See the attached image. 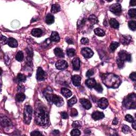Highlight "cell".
<instances>
[{
  "instance_id": "obj_1",
  "label": "cell",
  "mask_w": 136,
  "mask_h": 136,
  "mask_svg": "<svg viewBox=\"0 0 136 136\" xmlns=\"http://www.w3.org/2000/svg\"><path fill=\"white\" fill-rule=\"evenodd\" d=\"M101 78L103 83L109 88H117L121 83L119 77L113 74H103Z\"/></svg>"
},
{
  "instance_id": "obj_2",
  "label": "cell",
  "mask_w": 136,
  "mask_h": 136,
  "mask_svg": "<svg viewBox=\"0 0 136 136\" xmlns=\"http://www.w3.org/2000/svg\"><path fill=\"white\" fill-rule=\"evenodd\" d=\"M35 121L39 126L45 127L49 123L48 113L43 107H39L35 111Z\"/></svg>"
},
{
  "instance_id": "obj_3",
  "label": "cell",
  "mask_w": 136,
  "mask_h": 136,
  "mask_svg": "<svg viewBox=\"0 0 136 136\" xmlns=\"http://www.w3.org/2000/svg\"><path fill=\"white\" fill-rule=\"evenodd\" d=\"M136 95L134 93L129 95L123 101L124 107L129 109H135L136 106Z\"/></svg>"
},
{
  "instance_id": "obj_4",
  "label": "cell",
  "mask_w": 136,
  "mask_h": 136,
  "mask_svg": "<svg viewBox=\"0 0 136 136\" xmlns=\"http://www.w3.org/2000/svg\"><path fill=\"white\" fill-rule=\"evenodd\" d=\"M32 108L29 105L25 107L24 111V121L26 124H29L32 117Z\"/></svg>"
},
{
  "instance_id": "obj_5",
  "label": "cell",
  "mask_w": 136,
  "mask_h": 136,
  "mask_svg": "<svg viewBox=\"0 0 136 136\" xmlns=\"http://www.w3.org/2000/svg\"><path fill=\"white\" fill-rule=\"evenodd\" d=\"M117 59L122 60V61L124 62L126 61L128 62H131V60H132L131 55L125 51H120L119 54H118Z\"/></svg>"
},
{
  "instance_id": "obj_6",
  "label": "cell",
  "mask_w": 136,
  "mask_h": 136,
  "mask_svg": "<svg viewBox=\"0 0 136 136\" xmlns=\"http://www.w3.org/2000/svg\"><path fill=\"white\" fill-rule=\"evenodd\" d=\"M110 10L114 14L120 15L122 12L121 5L119 3L113 4L110 7Z\"/></svg>"
},
{
  "instance_id": "obj_7",
  "label": "cell",
  "mask_w": 136,
  "mask_h": 136,
  "mask_svg": "<svg viewBox=\"0 0 136 136\" xmlns=\"http://www.w3.org/2000/svg\"><path fill=\"white\" fill-rule=\"evenodd\" d=\"M52 103L57 107H61L63 106L64 103L63 98L61 96L54 94L53 97Z\"/></svg>"
},
{
  "instance_id": "obj_8",
  "label": "cell",
  "mask_w": 136,
  "mask_h": 136,
  "mask_svg": "<svg viewBox=\"0 0 136 136\" xmlns=\"http://www.w3.org/2000/svg\"><path fill=\"white\" fill-rule=\"evenodd\" d=\"M44 95L45 96L46 99L47 100L49 103H52V99L54 94L53 93V90H52V89L49 87L46 89L44 91Z\"/></svg>"
},
{
  "instance_id": "obj_9",
  "label": "cell",
  "mask_w": 136,
  "mask_h": 136,
  "mask_svg": "<svg viewBox=\"0 0 136 136\" xmlns=\"http://www.w3.org/2000/svg\"><path fill=\"white\" fill-rule=\"evenodd\" d=\"M81 54L83 55L84 57L86 59H89L93 56L94 52L90 48L88 47L83 48L81 51Z\"/></svg>"
},
{
  "instance_id": "obj_10",
  "label": "cell",
  "mask_w": 136,
  "mask_h": 136,
  "mask_svg": "<svg viewBox=\"0 0 136 136\" xmlns=\"http://www.w3.org/2000/svg\"><path fill=\"white\" fill-rule=\"evenodd\" d=\"M55 66L58 70H64L68 67V64L65 60H59L56 62L55 64Z\"/></svg>"
},
{
  "instance_id": "obj_11",
  "label": "cell",
  "mask_w": 136,
  "mask_h": 136,
  "mask_svg": "<svg viewBox=\"0 0 136 136\" xmlns=\"http://www.w3.org/2000/svg\"><path fill=\"white\" fill-rule=\"evenodd\" d=\"M97 105L100 108L104 110L108 106V99L105 98H101V99H99L97 102Z\"/></svg>"
},
{
  "instance_id": "obj_12",
  "label": "cell",
  "mask_w": 136,
  "mask_h": 136,
  "mask_svg": "<svg viewBox=\"0 0 136 136\" xmlns=\"http://www.w3.org/2000/svg\"><path fill=\"white\" fill-rule=\"evenodd\" d=\"M36 79L39 81H43L45 79V72L42 68H38L36 73Z\"/></svg>"
},
{
  "instance_id": "obj_13",
  "label": "cell",
  "mask_w": 136,
  "mask_h": 136,
  "mask_svg": "<svg viewBox=\"0 0 136 136\" xmlns=\"http://www.w3.org/2000/svg\"><path fill=\"white\" fill-rule=\"evenodd\" d=\"M72 82L73 85L77 87H78L81 84V78L79 75H74L71 78Z\"/></svg>"
},
{
  "instance_id": "obj_14",
  "label": "cell",
  "mask_w": 136,
  "mask_h": 136,
  "mask_svg": "<svg viewBox=\"0 0 136 136\" xmlns=\"http://www.w3.org/2000/svg\"><path fill=\"white\" fill-rule=\"evenodd\" d=\"M80 103L82 104V106H83L84 108L86 109V110H89V109H90L91 108V106H92V105H91L90 101H89V100L85 98L80 99Z\"/></svg>"
},
{
  "instance_id": "obj_15",
  "label": "cell",
  "mask_w": 136,
  "mask_h": 136,
  "mask_svg": "<svg viewBox=\"0 0 136 136\" xmlns=\"http://www.w3.org/2000/svg\"><path fill=\"white\" fill-rule=\"evenodd\" d=\"M73 69L74 70L78 71L79 70L80 67V61L78 57H75L72 61Z\"/></svg>"
},
{
  "instance_id": "obj_16",
  "label": "cell",
  "mask_w": 136,
  "mask_h": 136,
  "mask_svg": "<svg viewBox=\"0 0 136 136\" xmlns=\"http://www.w3.org/2000/svg\"><path fill=\"white\" fill-rule=\"evenodd\" d=\"M92 118L95 120H99L104 117V114L103 113L99 111H95L91 115Z\"/></svg>"
},
{
  "instance_id": "obj_17",
  "label": "cell",
  "mask_w": 136,
  "mask_h": 136,
  "mask_svg": "<svg viewBox=\"0 0 136 136\" xmlns=\"http://www.w3.org/2000/svg\"><path fill=\"white\" fill-rule=\"evenodd\" d=\"M85 84L88 88L92 89L93 88H94L96 84V82L95 80L94 79L90 78V79H88L86 80V81H85Z\"/></svg>"
},
{
  "instance_id": "obj_18",
  "label": "cell",
  "mask_w": 136,
  "mask_h": 136,
  "mask_svg": "<svg viewBox=\"0 0 136 136\" xmlns=\"http://www.w3.org/2000/svg\"><path fill=\"white\" fill-rule=\"evenodd\" d=\"M50 39L52 42H59L60 39V36L56 32H53L51 35Z\"/></svg>"
},
{
  "instance_id": "obj_19",
  "label": "cell",
  "mask_w": 136,
  "mask_h": 136,
  "mask_svg": "<svg viewBox=\"0 0 136 136\" xmlns=\"http://www.w3.org/2000/svg\"><path fill=\"white\" fill-rule=\"evenodd\" d=\"M8 45L9 46L11 47L12 48H15L17 47L18 46V42L15 39L13 38H9L8 39Z\"/></svg>"
},
{
  "instance_id": "obj_20",
  "label": "cell",
  "mask_w": 136,
  "mask_h": 136,
  "mask_svg": "<svg viewBox=\"0 0 136 136\" xmlns=\"http://www.w3.org/2000/svg\"><path fill=\"white\" fill-rule=\"evenodd\" d=\"M131 39H132V37H131L130 36L124 35L122 36L121 41L122 43L124 44V45H128V44H129L131 42Z\"/></svg>"
},
{
  "instance_id": "obj_21",
  "label": "cell",
  "mask_w": 136,
  "mask_h": 136,
  "mask_svg": "<svg viewBox=\"0 0 136 136\" xmlns=\"http://www.w3.org/2000/svg\"><path fill=\"white\" fill-rule=\"evenodd\" d=\"M54 54H55L56 56L60 57V58H63L64 57V54L61 48L57 47L54 50Z\"/></svg>"
},
{
  "instance_id": "obj_22",
  "label": "cell",
  "mask_w": 136,
  "mask_h": 136,
  "mask_svg": "<svg viewBox=\"0 0 136 136\" xmlns=\"http://www.w3.org/2000/svg\"><path fill=\"white\" fill-rule=\"evenodd\" d=\"M43 34L42 30L39 28H35L33 29L32 31V34L35 37H41Z\"/></svg>"
},
{
  "instance_id": "obj_23",
  "label": "cell",
  "mask_w": 136,
  "mask_h": 136,
  "mask_svg": "<svg viewBox=\"0 0 136 136\" xmlns=\"http://www.w3.org/2000/svg\"><path fill=\"white\" fill-rule=\"evenodd\" d=\"M61 93L64 97L66 98L70 97L71 95H72V92L68 89V88H62L61 89Z\"/></svg>"
},
{
  "instance_id": "obj_24",
  "label": "cell",
  "mask_w": 136,
  "mask_h": 136,
  "mask_svg": "<svg viewBox=\"0 0 136 136\" xmlns=\"http://www.w3.org/2000/svg\"><path fill=\"white\" fill-rule=\"evenodd\" d=\"M46 23L48 24H51L54 22V17L52 14H48L45 18Z\"/></svg>"
},
{
  "instance_id": "obj_25",
  "label": "cell",
  "mask_w": 136,
  "mask_h": 136,
  "mask_svg": "<svg viewBox=\"0 0 136 136\" xmlns=\"http://www.w3.org/2000/svg\"><path fill=\"white\" fill-rule=\"evenodd\" d=\"M110 26L112 27V28H114V29L119 28V26H120L119 22H118L117 20L114 18H112L110 19Z\"/></svg>"
},
{
  "instance_id": "obj_26",
  "label": "cell",
  "mask_w": 136,
  "mask_h": 136,
  "mask_svg": "<svg viewBox=\"0 0 136 136\" xmlns=\"http://www.w3.org/2000/svg\"><path fill=\"white\" fill-rule=\"evenodd\" d=\"M26 98V96L24 94L20 93H18L16 95V96H15V99L16 101L18 102H23L24 99Z\"/></svg>"
},
{
  "instance_id": "obj_27",
  "label": "cell",
  "mask_w": 136,
  "mask_h": 136,
  "mask_svg": "<svg viewBox=\"0 0 136 136\" xmlns=\"http://www.w3.org/2000/svg\"><path fill=\"white\" fill-rule=\"evenodd\" d=\"M61 10V6L58 4H53L51 8V12L53 13H56L59 12Z\"/></svg>"
},
{
  "instance_id": "obj_28",
  "label": "cell",
  "mask_w": 136,
  "mask_h": 136,
  "mask_svg": "<svg viewBox=\"0 0 136 136\" xmlns=\"http://www.w3.org/2000/svg\"><path fill=\"white\" fill-rule=\"evenodd\" d=\"M94 33L96 35L98 36L102 37V36H104L105 35L104 31L99 28H96L94 30Z\"/></svg>"
},
{
  "instance_id": "obj_29",
  "label": "cell",
  "mask_w": 136,
  "mask_h": 136,
  "mask_svg": "<svg viewBox=\"0 0 136 136\" xmlns=\"http://www.w3.org/2000/svg\"><path fill=\"white\" fill-rule=\"evenodd\" d=\"M24 58V55L22 51H19L17 53V54H16V56H15V59L17 60L18 61L21 62L23 60Z\"/></svg>"
},
{
  "instance_id": "obj_30",
  "label": "cell",
  "mask_w": 136,
  "mask_h": 136,
  "mask_svg": "<svg viewBox=\"0 0 136 136\" xmlns=\"http://www.w3.org/2000/svg\"><path fill=\"white\" fill-rule=\"evenodd\" d=\"M120 45V44L117 43V42H113L110 44V50L112 51V52H114L116 49H117L119 46Z\"/></svg>"
},
{
  "instance_id": "obj_31",
  "label": "cell",
  "mask_w": 136,
  "mask_h": 136,
  "mask_svg": "<svg viewBox=\"0 0 136 136\" xmlns=\"http://www.w3.org/2000/svg\"><path fill=\"white\" fill-rule=\"evenodd\" d=\"M26 80V77L23 74H21V73H19V74L18 75L17 77V81L18 82H24Z\"/></svg>"
},
{
  "instance_id": "obj_32",
  "label": "cell",
  "mask_w": 136,
  "mask_h": 136,
  "mask_svg": "<svg viewBox=\"0 0 136 136\" xmlns=\"http://www.w3.org/2000/svg\"><path fill=\"white\" fill-rule=\"evenodd\" d=\"M66 54L69 57H72L74 56L75 54V49L73 48H68L67 50H66Z\"/></svg>"
},
{
  "instance_id": "obj_33",
  "label": "cell",
  "mask_w": 136,
  "mask_h": 136,
  "mask_svg": "<svg viewBox=\"0 0 136 136\" xmlns=\"http://www.w3.org/2000/svg\"><path fill=\"white\" fill-rule=\"evenodd\" d=\"M77 102V98L75 96L73 97L72 98H71L70 99H69L68 102V105L69 107L72 106L73 105L75 104Z\"/></svg>"
},
{
  "instance_id": "obj_34",
  "label": "cell",
  "mask_w": 136,
  "mask_h": 136,
  "mask_svg": "<svg viewBox=\"0 0 136 136\" xmlns=\"http://www.w3.org/2000/svg\"><path fill=\"white\" fill-rule=\"evenodd\" d=\"M128 26L129 28L132 31H135L136 28V21H130L128 23Z\"/></svg>"
},
{
  "instance_id": "obj_35",
  "label": "cell",
  "mask_w": 136,
  "mask_h": 136,
  "mask_svg": "<svg viewBox=\"0 0 136 136\" xmlns=\"http://www.w3.org/2000/svg\"><path fill=\"white\" fill-rule=\"evenodd\" d=\"M128 14L131 18H134L136 17V9L135 8L133 9H131L130 10H129L128 12Z\"/></svg>"
},
{
  "instance_id": "obj_36",
  "label": "cell",
  "mask_w": 136,
  "mask_h": 136,
  "mask_svg": "<svg viewBox=\"0 0 136 136\" xmlns=\"http://www.w3.org/2000/svg\"><path fill=\"white\" fill-rule=\"evenodd\" d=\"M88 20H89L90 23H91L93 24H95L96 23H97L98 22V20L97 19V18L94 15H91L89 17Z\"/></svg>"
},
{
  "instance_id": "obj_37",
  "label": "cell",
  "mask_w": 136,
  "mask_h": 136,
  "mask_svg": "<svg viewBox=\"0 0 136 136\" xmlns=\"http://www.w3.org/2000/svg\"><path fill=\"white\" fill-rule=\"evenodd\" d=\"M94 89L97 91V92H98L99 93H102L103 90V87H102V86L101 85V84H96L95 86L94 87Z\"/></svg>"
},
{
  "instance_id": "obj_38",
  "label": "cell",
  "mask_w": 136,
  "mask_h": 136,
  "mask_svg": "<svg viewBox=\"0 0 136 136\" xmlns=\"http://www.w3.org/2000/svg\"><path fill=\"white\" fill-rule=\"evenodd\" d=\"M70 134L71 136H79L80 135V131L79 129H74L71 131Z\"/></svg>"
},
{
  "instance_id": "obj_39",
  "label": "cell",
  "mask_w": 136,
  "mask_h": 136,
  "mask_svg": "<svg viewBox=\"0 0 136 136\" xmlns=\"http://www.w3.org/2000/svg\"><path fill=\"white\" fill-rule=\"evenodd\" d=\"M1 124L2 125L4 124V126H9V125L11 124V122L8 119H2Z\"/></svg>"
},
{
  "instance_id": "obj_40",
  "label": "cell",
  "mask_w": 136,
  "mask_h": 136,
  "mask_svg": "<svg viewBox=\"0 0 136 136\" xmlns=\"http://www.w3.org/2000/svg\"><path fill=\"white\" fill-rule=\"evenodd\" d=\"M125 119L127 121H128L129 122H130V123H132V122L135 121L133 117L130 114H127L125 117Z\"/></svg>"
},
{
  "instance_id": "obj_41",
  "label": "cell",
  "mask_w": 136,
  "mask_h": 136,
  "mask_svg": "<svg viewBox=\"0 0 136 136\" xmlns=\"http://www.w3.org/2000/svg\"><path fill=\"white\" fill-rule=\"evenodd\" d=\"M117 64L118 67L120 69H122L124 67V61H122V60H120L119 59H117Z\"/></svg>"
},
{
  "instance_id": "obj_42",
  "label": "cell",
  "mask_w": 136,
  "mask_h": 136,
  "mask_svg": "<svg viewBox=\"0 0 136 136\" xmlns=\"http://www.w3.org/2000/svg\"><path fill=\"white\" fill-rule=\"evenodd\" d=\"M122 131L124 133H128L130 131V128L128 126H126V125H124V126L122 127Z\"/></svg>"
},
{
  "instance_id": "obj_43",
  "label": "cell",
  "mask_w": 136,
  "mask_h": 136,
  "mask_svg": "<svg viewBox=\"0 0 136 136\" xmlns=\"http://www.w3.org/2000/svg\"><path fill=\"white\" fill-rule=\"evenodd\" d=\"M78 111L75 108H73L71 110V112H70V115L71 117H76V116L78 115Z\"/></svg>"
},
{
  "instance_id": "obj_44",
  "label": "cell",
  "mask_w": 136,
  "mask_h": 136,
  "mask_svg": "<svg viewBox=\"0 0 136 136\" xmlns=\"http://www.w3.org/2000/svg\"><path fill=\"white\" fill-rule=\"evenodd\" d=\"M8 39H7V38L6 37L2 35L1 38V42L2 44H6V43H8Z\"/></svg>"
},
{
  "instance_id": "obj_45",
  "label": "cell",
  "mask_w": 136,
  "mask_h": 136,
  "mask_svg": "<svg viewBox=\"0 0 136 136\" xmlns=\"http://www.w3.org/2000/svg\"><path fill=\"white\" fill-rule=\"evenodd\" d=\"M129 78H130L131 80H133V81H135L136 80V72H133L132 73H131V74L129 75Z\"/></svg>"
},
{
  "instance_id": "obj_46",
  "label": "cell",
  "mask_w": 136,
  "mask_h": 136,
  "mask_svg": "<svg viewBox=\"0 0 136 136\" xmlns=\"http://www.w3.org/2000/svg\"><path fill=\"white\" fill-rule=\"evenodd\" d=\"M94 74V71L93 70V69H90V70H89L86 73V77H89L91 75H93Z\"/></svg>"
},
{
  "instance_id": "obj_47",
  "label": "cell",
  "mask_w": 136,
  "mask_h": 136,
  "mask_svg": "<svg viewBox=\"0 0 136 136\" xmlns=\"http://www.w3.org/2000/svg\"><path fill=\"white\" fill-rule=\"evenodd\" d=\"M89 42V40L87 38H82L81 39V44H84V45H86Z\"/></svg>"
},
{
  "instance_id": "obj_48",
  "label": "cell",
  "mask_w": 136,
  "mask_h": 136,
  "mask_svg": "<svg viewBox=\"0 0 136 136\" xmlns=\"http://www.w3.org/2000/svg\"><path fill=\"white\" fill-rule=\"evenodd\" d=\"M61 117H62V119H67L68 118V115L66 112H62L61 113Z\"/></svg>"
},
{
  "instance_id": "obj_49",
  "label": "cell",
  "mask_w": 136,
  "mask_h": 136,
  "mask_svg": "<svg viewBox=\"0 0 136 136\" xmlns=\"http://www.w3.org/2000/svg\"><path fill=\"white\" fill-rule=\"evenodd\" d=\"M31 136H39V135H42L41 133L39 132L38 131H33V132L31 133Z\"/></svg>"
},
{
  "instance_id": "obj_50",
  "label": "cell",
  "mask_w": 136,
  "mask_h": 136,
  "mask_svg": "<svg viewBox=\"0 0 136 136\" xmlns=\"http://www.w3.org/2000/svg\"><path fill=\"white\" fill-rule=\"evenodd\" d=\"M72 127L74 128H78V127H81V124L78 121H75L72 123Z\"/></svg>"
},
{
  "instance_id": "obj_51",
  "label": "cell",
  "mask_w": 136,
  "mask_h": 136,
  "mask_svg": "<svg viewBox=\"0 0 136 136\" xmlns=\"http://www.w3.org/2000/svg\"><path fill=\"white\" fill-rule=\"evenodd\" d=\"M66 42L69 44H74V42H73V41L72 39L70 38H66Z\"/></svg>"
},
{
  "instance_id": "obj_52",
  "label": "cell",
  "mask_w": 136,
  "mask_h": 136,
  "mask_svg": "<svg viewBox=\"0 0 136 136\" xmlns=\"http://www.w3.org/2000/svg\"><path fill=\"white\" fill-rule=\"evenodd\" d=\"M112 123H113V124L114 125H116L118 123V120L117 117H115Z\"/></svg>"
},
{
  "instance_id": "obj_53",
  "label": "cell",
  "mask_w": 136,
  "mask_h": 136,
  "mask_svg": "<svg viewBox=\"0 0 136 136\" xmlns=\"http://www.w3.org/2000/svg\"><path fill=\"white\" fill-rule=\"evenodd\" d=\"M130 6H135L136 4V1L134 0V1H131L130 2Z\"/></svg>"
},
{
  "instance_id": "obj_54",
  "label": "cell",
  "mask_w": 136,
  "mask_h": 136,
  "mask_svg": "<svg viewBox=\"0 0 136 136\" xmlns=\"http://www.w3.org/2000/svg\"><path fill=\"white\" fill-rule=\"evenodd\" d=\"M132 128L135 129V130H136V121H133L132 123Z\"/></svg>"
},
{
  "instance_id": "obj_55",
  "label": "cell",
  "mask_w": 136,
  "mask_h": 136,
  "mask_svg": "<svg viewBox=\"0 0 136 136\" xmlns=\"http://www.w3.org/2000/svg\"><path fill=\"white\" fill-rule=\"evenodd\" d=\"M60 133V131L59 130H54L53 131V133L55 135H58Z\"/></svg>"
}]
</instances>
